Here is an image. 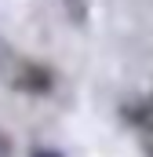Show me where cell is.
Instances as JSON below:
<instances>
[{
    "label": "cell",
    "instance_id": "1",
    "mask_svg": "<svg viewBox=\"0 0 153 157\" xmlns=\"http://www.w3.org/2000/svg\"><path fill=\"white\" fill-rule=\"evenodd\" d=\"M15 88H22L29 95H44V91H51V70L37 66V62H22L15 73Z\"/></svg>",
    "mask_w": 153,
    "mask_h": 157
},
{
    "label": "cell",
    "instance_id": "2",
    "mask_svg": "<svg viewBox=\"0 0 153 157\" xmlns=\"http://www.w3.org/2000/svg\"><path fill=\"white\" fill-rule=\"evenodd\" d=\"M33 157H58V154H51V150H37Z\"/></svg>",
    "mask_w": 153,
    "mask_h": 157
}]
</instances>
